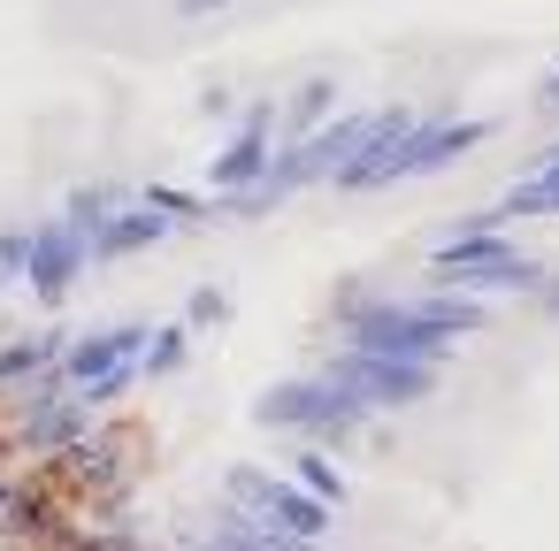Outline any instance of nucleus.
<instances>
[{
  "label": "nucleus",
  "instance_id": "20",
  "mask_svg": "<svg viewBox=\"0 0 559 551\" xmlns=\"http://www.w3.org/2000/svg\"><path fill=\"white\" fill-rule=\"evenodd\" d=\"M24 253H32V230H16V238H0V268H9V276L24 268Z\"/></svg>",
  "mask_w": 559,
  "mask_h": 551
},
{
  "label": "nucleus",
  "instance_id": "18",
  "mask_svg": "<svg viewBox=\"0 0 559 551\" xmlns=\"http://www.w3.org/2000/svg\"><path fill=\"white\" fill-rule=\"evenodd\" d=\"M185 314H192V322H223V314H230V299H223V291H192V307H185Z\"/></svg>",
  "mask_w": 559,
  "mask_h": 551
},
{
  "label": "nucleus",
  "instance_id": "7",
  "mask_svg": "<svg viewBox=\"0 0 559 551\" xmlns=\"http://www.w3.org/2000/svg\"><path fill=\"white\" fill-rule=\"evenodd\" d=\"M269 131H276V108H253L246 131L230 139V154H215V192H238L269 169Z\"/></svg>",
  "mask_w": 559,
  "mask_h": 551
},
{
  "label": "nucleus",
  "instance_id": "11",
  "mask_svg": "<svg viewBox=\"0 0 559 551\" xmlns=\"http://www.w3.org/2000/svg\"><path fill=\"white\" fill-rule=\"evenodd\" d=\"M93 421V406L85 398H55V391H39V414H32V444H62V436H78Z\"/></svg>",
  "mask_w": 559,
  "mask_h": 551
},
{
  "label": "nucleus",
  "instance_id": "12",
  "mask_svg": "<svg viewBox=\"0 0 559 551\" xmlns=\"http://www.w3.org/2000/svg\"><path fill=\"white\" fill-rule=\"evenodd\" d=\"M116 207H123V192H116V184H93V192H70V215H62V223H70V230L93 245V230H100Z\"/></svg>",
  "mask_w": 559,
  "mask_h": 551
},
{
  "label": "nucleus",
  "instance_id": "4",
  "mask_svg": "<svg viewBox=\"0 0 559 551\" xmlns=\"http://www.w3.org/2000/svg\"><path fill=\"white\" fill-rule=\"evenodd\" d=\"M253 421H261V429H322V436H345V429L360 421V398L337 391L330 375H322V383H276V391L253 406Z\"/></svg>",
  "mask_w": 559,
  "mask_h": 551
},
{
  "label": "nucleus",
  "instance_id": "9",
  "mask_svg": "<svg viewBox=\"0 0 559 551\" xmlns=\"http://www.w3.org/2000/svg\"><path fill=\"white\" fill-rule=\"evenodd\" d=\"M498 215H559V146L536 161V177H521V184L498 200Z\"/></svg>",
  "mask_w": 559,
  "mask_h": 551
},
{
  "label": "nucleus",
  "instance_id": "15",
  "mask_svg": "<svg viewBox=\"0 0 559 551\" xmlns=\"http://www.w3.org/2000/svg\"><path fill=\"white\" fill-rule=\"evenodd\" d=\"M185 337H192V330H154V345H146L139 375H177V368H185V352H192Z\"/></svg>",
  "mask_w": 559,
  "mask_h": 551
},
{
  "label": "nucleus",
  "instance_id": "19",
  "mask_svg": "<svg viewBox=\"0 0 559 551\" xmlns=\"http://www.w3.org/2000/svg\"><path fill=\"white\" fill-rule=\"evenodd\" d=\"M146 207H154V215H200V207H192L185 192H169V184H162V192H146Z\"/></svg>",
  "mask_w": 559,
  "mask_h": 551
},
{
  "label": "nucleus",
  "instance_id": "10",
  "mask_svg": "<svg viewBox=\"0 0 559 551\" xmlns=\"http://www.w3.org/2000/svg\"><path fill=\"white\" fill-rule=\"evenodd\" d=\"M261 520H276V528H292V536H322V528H330V505H322L314 490H284V482H276V498H269Z\"/></svg>",
  "mask_w": 559,
  "mask_h": 551
},
{
  "label": "nucleus",
  "instance_id": "22",
  "mask_svg": "<svg viewBox=\"0 0 559 551\" xmlns=\"http://www.w3.org/2000/svg\"><path fill=\"white\" fill-rule=\"evenodd\" d=\"M185 9H192V16H207V9H223V0H185Z\"/></svg>",
  "mask_w": 559,
  "mask_h": 551
},
{
  "label": "nucleus",
  "instance_id": "5",
  "mask_svg": "<svg viewBox=\"0 0 559 551\" xmlns=\"http://www.w3.org/2000/svg\"><path fill=\"white\" fill-rule=\"evenodd\" d=\"M139 322L131 330H108V337H85V345H70V383H78V398L85 406H108L123 383H131V352H139Z\"/></svg>",
  "mask_w": 559,
  "mask_h": 551
},
{
  "label": "nucleus",
  "instance_id": "8",
  "mask_svg": "<svg viewBox=\"0 0 559 551\" xmlns=\"http://www.w3.org/2000/svg\"><path fill=\"white\" fill-rule=\"evenodd\" d=\"M169 230V215H154V207H139V215H108L100 230H93V253L100 261H123V253H139V245H154Z\"/></svg>",
  "mask_w": 559,
  "mask_h": 551
},
{
  "label": "nucleus",
  "instance_id": "16",
  "mask_svg": "<svg viewBox=\"0 0 559 551\" xmlns=\"http://www.w3.org/2000/svg\"><path fill=\"white\" fill-rule=\"evenodd\" d=\"M299 490H314L322 505H337V498H345V475H337V459H322V452H299Z\"/></svg>",
  "mask_w": 559,
  "mask_h": 551
},
{
  "label": "nucleus",
  "instance_id": "17",
  "mask_svg": "<svg viewBox=\"0 0 559 551\" xmlns=\"http://www.w3.org/2000/svg\"><path fill=\"white\" fill-rule=\"evenodd\" d=\"M330 100H337V85H330V77L299 85V93H292V131H314V123L330 116Z\"/></svg>",
  "mask_w": 559,
  "mask_h": 551
},
{
  "label": "nucleus",
  "instance_id": "1",
  "mask_svg": "<svg viewBox=\"0 0 559 551\" xmlns=\"http://www.w3.org/2000/svg\"><path fill=\"white\" fill-rule=\"evenodd\" d=\"M490 314L460 299H406V307H353V352H391V360H444L452 337H475Z\"/></svg>",
  "mask_w": 559,
  "mask_h": 551
},
{
  "label": "nucleus",
  "instance_id": "2",
  "mask_svg": "<svg viewBox=\"0 0 559 551\" xmlns=\"http://www.w3.org/2000/svg\"><path fill=\"white\" fill-rule=\"evenodd\" d=\"M437 284L444 291H536L544 268L521 261L498 230H475V238H437Z\"/></svg>",
  "mask_w": 559,
  "mask_h": 551
},
{
  "label": "nucleus",
  "instance_id": "6",
  "mask_svg": "<svg viewBox=\"0 0 559 551\" xmlns=\"http://www.w3.org/2000/svg\"><path fill=\"white\" fill-rule=\"evenodd\" d=\"M24 268H32L39 299H62V291H70V276L85 268V238H78L70 223H39V230H32V253H24Z\"/></svg>",
  "mask_w": 559,
  "mask_h": 551
},
{
  "label": "nucleus",
  "instance_id": "21",
  "mask_svg": "<svg viewBox=\"0 0 559 551\" xmlns=\"http://www.w3.org/2000/svg\"><path fill=\"white\" fill-rule=\"evenodd\" d=\"M536 108H544V116H559V70H551V77L536 85Z\"/></svg>",
  "mask_w": 559,
  "mask_h": 551
},
{
  "label": "nucleus",
  "instance_id": "13",
  "mask_svg": "<svg viewBox=\"0 0 559 551\" xmlns=\"http://www.w3.org/2000/svg\"><path fill=\"white\" fill-rule=\"evenodd\" d=\"M223 498H230L238 513H269V498H276V475H261V467H230Z\"/></svg>",
  "mask_w": 559,
  "mask_h": 551
},
{
  "label": "nucleus",
  "instance_id": "14",
  "mask_svg": "<svg viewBox=\"0 0 559 551\" xmlns=\"http://www.w3.org/2000/svg\"><path fill=\"white\" fill-rule=\"evenodd\" d=\"M55 352H62L55 337H24V345H9V352H0V383H24V375H39Z\"/></svg>",
  "mask_w": 559,
  "mask_h": 551
},
{
  "label": "nucleus",
  "instance_id": "3",
  "mask_svg": "<svg viewBox=\"0 0 559 551\" xmlns=\"http://www.w3.org/2000/svg\"><path fill=\"white\" fill-rule=\"evenodd\" d=\"M330 383L353 391L360 406H414L437 391V368L429 360H391V352H345L330 360Z\"/></svg>",
  "mask_w": 559,
  "mask_h": 551
},
{
  "label": "nucleus",
  "instance_id": "23",
  "mask_svg": "<svg viewBox=\"0 0 559 551\" xmlns=\"http://www.w3.org/2000/svg\"><path fill=\"white\" fill-rule=\"evenodd\" d=\"M0 284H9V268H0Z\"/></svg>",
  "mask_w": 559,
  "mask_h": 551
}]
</instances>
